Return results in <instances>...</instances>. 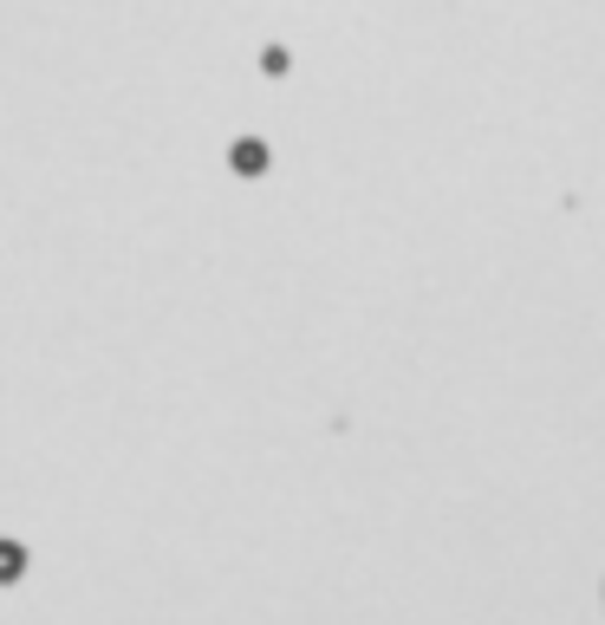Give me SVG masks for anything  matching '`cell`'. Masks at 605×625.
Returning a JSON list of instances; mask_svg holds the SVG:
<instances>
[{
	"label": "cell",
	"instance_id": "cell-1",
	"mask_svg": "<svg viewBox=\"0 0 605 625\" xmlns=\"http://www.w3.org/2000/svg\"><path fill=\"white\" fill-rule=\"evenodd\" d=\"M13 567H20V548H0V580H20Z\"/></svg>",
	"mask_w": 605,
	"mask_h": 625
}]
</instances>
